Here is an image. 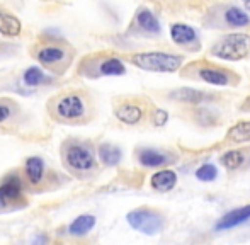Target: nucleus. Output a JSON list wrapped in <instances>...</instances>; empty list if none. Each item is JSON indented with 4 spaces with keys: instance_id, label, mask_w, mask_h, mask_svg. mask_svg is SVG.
Returning <instances> with one entry per match:
<instances>
[{
    "instance_id": "20",
    "label": "nucleus",
    "mask_w": 250,
    "mask_h": 245,
    "mask_svg": "<svg viewBox=\"0 0 250 245\" xmlns=\"http://www.w3.org/2000/svg\"><path fill=\"white\" fill-rule=\"evenodd\" d=\"M126 72V66L119 58L109 57L99 63V75H123Z\"/></svg>"
},
{
    "instance_id": "16",
    "label": "nucleus",
    "mask_w": 250,
    "mask_h": 245,
    "mask_svg": "<svg viewBox=\"0 0 250 245\" xmlns=\"http://www.w3.org/2000/svg\"><path fill=\"white\" fill-rule=\"evenodd\" d=\"M136 22L142 27L145 33L150 34H158L160 33V22L155 17V14H151L148 9H140L136 14Z\"/></svg>"
},
{
    "instance_id": "14",
    "label": "nucleus",
    "mask_w": 250,
    "mask_h": 245,
    "mask_svg": "<svg viewBox=\"0 0 250 245\" xmlns=\"http://www.w3.org/2000/svg\"><path fill=\"white\" fill-rule=\"evenodd\" d=\"M0 34L10 38L21 34V20L12 14L5 12L2 7H0Z\"/></svg>"
},
{
    "instance_id": "17",
    "label": "nucleus",
    "mask_w": 250,
    "mask_h": 245,
    "mask_svg": "<svg viewBox=\"0 0 250 245\" xmlns=\"http://www.w3.org/2000/svg\"><path fill=\"white\" fill-rule=\"evenodd\" d=\"M227 140L231 143L250 142V121H238L227 133Z\"/></svg>"
},
{
    "instance_id": "24",
    "label": "nucleus",
    "mask_w": 250,
    "mask_h": 245,
    "mask_svg": "<svg viewBox=\"0 0 250 245\" xmlns=\"http://www.w3.org/2000/svg\"><path fill=\"white\" fill-rule=\"evenodd\" d=\"M196 177L201 181V183H211L218 177V169L213 163H204L201 165L198 170H196Z\"/></svg>"
},
{
    "instance_id": "22",
    "label": "nucleus",
    "mask_w": 250,
    "mask_h": 245,
    "mask_svg": "<svg viewBox=\"0 0 250 245\" xmlns=\"http://www.w3.org/2000/svg\"><path fill=\"white\" fill-rule=\"evenodd\" d=\"M225 20H227V24L231 27H242V26H247L250 22V17H249V14H245L244 10L238 9V7H230V9H227V12H225Z\"/></svg>"
},
{
    "instance_id": "10",
    "label": "nucleus",
    "mask_w": 250,
    "mask_h": 245,
    "mask_svg": "<svg viewBox=\"0 0 250 245\" xmlns=\"http://www.w3.org/2000/svg\"><path fill=\"white\" fill-rule=\"evenodd\" d=\"M26 181L29 185L38 187L44 181V162L40 157H29L26 160Z\"/></svg>"
},
{
    "instance_id": "1",
    "label": "nucleus",
    "mask_w": 250,
    "mask_h": 245,
    "mask_svg": "<svg viewBox=\"0 0 250 245\" xmlns=\"http://www.w3.org/2000/svg\"><path fill=\"white\" fill-rule=\"evenodd\" d=\"M129 60L135 66L146 72L174 73L182 66L184 57L175 53H164V51H145V53H135Z\"/></svg>"
},
{
    "instance_id": "13",
    "label": "nucleus",
    "mask_w": 250,
    "mask_h": 245,
    "mask_svg": "<svg viewBox=\"0 0 250 245\" xmlns=\"http://www.w3.org/2000/svg\"><path fill=\"white\" fill-rule=\"evenodd\" d=\"M170 38L174 40V43L177 44H192L198 41V34L196 31L192 29L191 26L188 24H182V22H177V24H172L170 27Z\"/></svg>"
},
{
    "instance_id": "3",
    "label": "nucleus",
    "mask_w": 250,
    "mask_h": 245,
    "mask_svg": "<svg viewBox=\"0 0 250 245\" xmlns=\"http://www.w3.org/2000/svg\"><path fill=\"white\" fill-rule=\"evenodd\" d=\"M250 53V36L244 33H233L227 34L221 38L213 48H211V55L220 60L227 61H238L244 60Z\"/></svg>"
},
{
    "instance_id": "21",
    "label": "nucleus",
    "mask_w": 250,
    "mask_h": 245,
    "mask_svg": "<svg viewBox=\"0 0 250 245\" xmlns=\"http://www.w3.org/2000/svg\"><path fill=\"white\" fill-rule=\"evenodd\" d=\"M121 157H123V153L118 146L107 145V143L99 146V159L105 165H118V163L121 162Z\"/></svg>"
},
{
    "instance_id": "11",
    "label": "nucleus",
    "mask_w": 250,
    "mask_h": 245,
    "mask_svg": "<svg viewBox=\"0 0 250 245\" xmlns=\"http://www.w3.org/2000/svg\"><path fill=\"white\" fill-rule=\"evenodd\" d=\"M150 184L155 191L168 192L175 187V184H177V174H175L174 170H168V169L158 170V172H155L153 176H151Z\"/></svg>"
},
{
    "instance_id": "8",
    "label": "nucleus",
    "mask_w": 250,
    "mask_h": 245,
    "mask_svg": "<svg viewBox=\"0 0 250 245\" xmlns=\"http://www.w3.org/2000/svg\"><path fill=\"white\" fill-rule=\"evenodd\" d=\"M43 65L48 66H56L60 63L65 61V58H70V55L66 53L65 46H60V44H48L38 50V53L34 55Z\"/></svg>"
},
{
    "instance_id": "15",
    "label": "nucleus",
    "mask_w": 250,
    "mask_h": 245,
    "mask_svg": "<svg viewBox=\"0 0 250 245\" xmlns=\"http://www.w3.org/2000/svg\"><path fill=\"white\" fill-rule=\"evenodd\" d=\"M209 94H204L198 89H191V87H182V89L172 90L170 97L175 101H181V102H189V104H198L208 99Z\"/></svg>"
},
{
    "instance_id": "2",
    "label": "nucleus",
    "mask_w": 250,
    "mask_h": 245,
    "mask_svg": "<svg viewBox=\"0 0 250 245\" xmlns=\"http://www.w3.org/2000/svg\"><path fill=\"white\" fill-rule=\"evenodd\" d=\"M50 111L58 121H82L87 114V102L79 92L60 94L50 102Z\"/></svg>"
},
{
    "instance_id": "26",
    "label": "nucleus",
    "mask_w": 250,
    "mask_h": 245,
    "mask_svg": "<svg viewBox=\"0 0 250 245\" xmlns=\"http://www.w3.org/2000/svg\"><path fill=\"white\" fill-rule=\"evenodd\" d=\"M151 121H153L155 126H164V124H167L168 113L165 109H155L153 114H151Z\"/></svg>"
},
{
    "instance_id": "23",
    "label": "nucleus",
    "mask_w": 250,
    "mask_h": 245,
    "mask_svg": "<svg viewBox=\"0 0 250 245\" xmlns=\"http://www.w3.org/2000/svg\"><path fill=\"white\" fill-rule=\"evenodd\" d=\"M245 160V155L240 152V150H228L221 155V163H223L225 169L228 170H235L238 167H242Z\"/></svg>"
},
{
    "instance_id": "19",
    "label": "nucleus",
    "mask_w": 250,
    "mask_h": 245,
    "mask_svg": "<svg viewBox=\"0 0 250 245\" xmlns=\"http://www.w3.org/2000/svg\"><path fill=\"white\" fill-rule=\"evenodd\" d=\"M94 226H96V216L82 215V216H79L75 222H72V225L68 226V232L72 233V235H75V237H80V235H85V233H89Z\"/></svg>"
},
{
    "instance_id": "6",
    "label": "nucleus",
    "mask_w": 250,
    "mask_h": 245,
    "mask_svg": "<svg viewBox=\"0 0 250 245\" xmlns=\"http://www.w3.org/2000/svg\"><path fill=\"white\" fill-rule=\"evenodd\" d=\"M63 160L70 169L77 170V172H87V170L94 169L96 165V157L94 152L83 143H70L66 148L63 150Z\"/></svg>"
},
{
    "instance_id": "18",
    "label": "nucleus",
    "mask_w": 250,
    "mask_h": 245,
    "mask_svg": "<svg viewBox=\"0 0 250 245\" xmlns=\"http://www.w3.org/2000/svg\"><path fill=\"white\" fill-rule=\"evenodd\" d=\"M138 160L142 165L145 167H162L168 162V157L165 153H160L157 150L145 148L138 153Z\"/></svg>"
},
{
    "instance_id": "12",
    "label": "nucleus",
    "mask_w": 250,
    "mask_h": 245,
    "mask_svg": "<svg viewBox=\"0 0 250 245\" xmlns=\"http://www.w3.org/2000/svg\"><path fill=\"white\" fill-rule=\"evenodd\" d=\"M198 75L203 82L211 83V85H228L231 82L230 73L216 68V66H203L198 70Z\"/></svg>"
},
{
    "instance_id": "27",
    "label": "nucleus",
    "mask_w": 250,
    "mask_h": 245,
    "mask_svg": "<svg viewBox=\"0 0 250 245\" xmlns=\"http://www.w3.org/2000/svg\"><path fill=\"white\" fill-rule=\"evenodd\" d=\"M10 118V106L3 101H0V124Z\"/></svg>"
},
{
    "instance_id": "25",
    "label": "nucleus",
    "mask_w": 250,
    "mask_h": 245,
    "mask_svg": "<svg viewBox=\"0 0 250 245\" xmlns=\"http://www.w3.org/2000/svg\"><path fill=\"white\" fill-rule=\"evenodd\" d=\"M43 80H44V75H43V72H41V68H38V66H31V68H27L26 73H24V83H26V85H40Z\"/></svg>"
},
{
    "instance_id": "9",
    "label": "nucleus",
    "mask_w": 250,
    "mask_h": 245,
    "mask_svg": "<svg viewBox=\"0 0 250 245\" xmlns=\"http://www.w3.org/2000/svg\"><path fill=\"white\" fill-rule=\"evenodd\" d=\"M114 114L125 124H138L145 116V109L136 102H123L114 109Z\"/></svg>"
},
{
    "instance_id": "4",
    "label": "nucleus",
    "mask_w": 250,
    "mask_h": 245,
    "mask_svg": "<svg viewBox=\"0 0 250 245\" xmlns=\"http://www.w3.org/2000/svg\"><path fill=\"white\" fill-rule=\"evenodd\" d=\"M26 206L24 198V183L17 172H10L0 183V213Z\"/></svg>"
},
{
    "instance_id": "28",
    "label": "nucleus",
    "mask_w": 250,
    "mask_h": 245,
    "mask_svg": "<svg viewBox=\"0 0 250 245\" xmlns=\"http://www.w3.org/2000/svg\"><path fill=\"white\" fill-rule=\"evenodd\" d=\"M242 2H244L245 9H247V10H250V0H242Z\"/></svg>"
},
{
    "instance_id": "7",
    "label": "nucleus",
    "mask_w": 250,
    "mask_h": 245,
    "mask_svg": "<svg viewBox=\"0 0 250 245\" xmlns=\"http://www.w3.org/2000/svg\"><path fill=\"white\" fill-rule=\"evenodd\" d=\"M249 220H250V204L242 206V208H237V209H231L230 213H227L223 218L218 220L214 230H216V232L231 230V228H235V226L244 225V223L249 222Z\"/></svg>"
},
{
    "instance_id": "5",
    "label": "nucleus",
    "mask_w": 250,
    "mask_h": 245,
    "mask_svg": "<svg viewBox=\"0 0 250 245\" xmlns=\"http://www.w3.org/2000/svg\"><path fill=\"white\" fill-rule=\"evenodd\" d=\"M126 220H128L131 228L145 233V235H157L164 228V216L150 208L133 209V211L128 213Z\"/></svg>"
}]
</instances>
